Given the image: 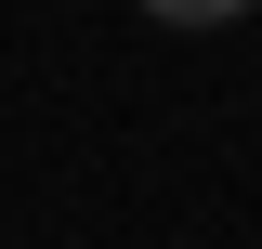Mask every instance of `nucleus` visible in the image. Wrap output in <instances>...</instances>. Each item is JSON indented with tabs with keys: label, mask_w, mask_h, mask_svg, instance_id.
I'll return each mask as SVG.
<instances>
[{
	"label": "nucleus",
	"mask_w": 262,
	"mask_h": 249,
	"mask_svg": "<svg viewBox=\"0 0 262 249\" xmlns=\"http://www.w3.org/2000/svg\"><path fill=\"white\" fill-rule=\"evenodd\" d=\"M144 13H158V27H236L249 0H144Z\"/></svg>",
	"instance_id": "nucleus-1"
}]
</instances>
